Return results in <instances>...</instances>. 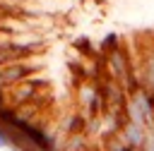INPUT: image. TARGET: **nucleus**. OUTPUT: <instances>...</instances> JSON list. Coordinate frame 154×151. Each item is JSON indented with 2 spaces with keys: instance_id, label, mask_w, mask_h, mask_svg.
I'll list each match as a JSON object with an SVG mask.
<instances>
[{
  "instance_id": "nucleus-1",
  "label": "nucleus",
  "mask_w": 154,
  "mask_h": 151,
  "mask_svg": "<svg viewBox=\"0 0 154 151\" xmlns=\"http://www.w3.org/2000/svg\"><path fill=\"white\" fill-rule=\"evenodd\" d=\"M125 113H128V122H137L147 129H154V91L142 86L135 93H130Z\"/></svg>"
},
{
  "instance_id": "nucleus-2",
  "label": "nucleus",
  "mask_w": 154,
  "mask_h": 151,
  "mask_svg": "<svg viewBox=\"0 0 154 151\" xmlns=\"http://www.w3.org/2000/svg\"><path fill=\"white\" fill-rule=\"evenodd\" d=\"M123 134H125V139H128L135 149H142V146H144V139H147V134H149V129L142 127V125H137V122H128V125L123 127Z\"/></svg>"
},
{
  "instance_id": "nucleus-3",
  "label": "nucleus",
  "mask_w": 154,
  "mask_h": 151,
  "mask_svg": "<svg viewBox=\"0 0 154 151\" xmlns=\"http://www.w3.org/2000/svg\"><path fill=\"white\" fill-rule=\"evenodd\" d=\"M101 151H137V149L125 139L123 132H118L116 137H111V139H106V141L101 144Z\"/></svg>"
},
{
  "instance_id": "nucleus-4",
  "label": "nucleus",
  "mask_w": 154,
  "mask_h": 151,
  "mask_svg": "<svg viewBox=\"0 0 154 151\" xmlns=\"http://www.w3.org/2000/svg\"><path fill=\"white\" fill-rule=\"evenodd\" d=\"M5 149H10V137H7V129L0 125V151H5Z\"/></svg>"
},
{
  "instance_id": "nucleus-5",
  "label": "nucleus",
  "mask_w": 154,
  "mask_h": 151,
  "mask_svg": "<svg viewBox=\"0 0 154 151\" xmlns=\"http://www.w3.org/2000/svg\"><path fill=\"white\" fill-rule=\"evenodd\" d=\"M5 151H12V149H5Z\"/></svg>"
}]
</instances>
